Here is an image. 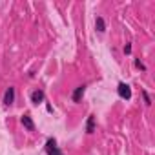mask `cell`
Here are the masks:
<instances>
[{"mask_svg": "<svg viewBox=\"0 0 155 155\" xmlns=\"http://www.w3.org/2000/svg\"><path fill=\"white\" fill-rule=\"evenodd\" d=\"M44 148H46V153H47V155H64L62 150L57 146V139H55V137H49V139L46 140V146H44Z\"/></svg>", "mask_w": 155, "mask_h": 155, "instance_id": "1", "label": "cell"}, {"mask_svg": "<svg viewBox=\"0 0 155 155\" xmlns=\"http://www.w3.org/2000/svg\"><path fill=\"white\" fill-rule=\"evenodd\" d=\"M117 93H119V97L124 98V100H130V98H131V88H130L126 82H119V86H117Z\"/></svg>", "mask_w": 155, "mask_h": 155, "instance_id": "2", "label": "cell"}, {"mask_svg": "<svg viewBox=\"0 0 155 155\" xmlns=\"http://www.w3.org/2000/svg\"><path fill=\"white\" fill-rule=\"evenodd\" d=\"M29 98H31V102H33L35 106H38V104H42V102L46 100V93L42 89H35V91H31Z\"/></svg>", "mask_w": 155, "mask_h": 155, "instance_id": "3", "label": "cell"}, {"mask_svg": "<svg viewBox=\"0 0 155 155\" xmlns=\"http://www.w3.org/2000/svg\"><path fill=\"white\" fill-rule=\"evenodd\" d=\"M84 91H86V84L77 86V88H75V91L71 93V100H73V102H80V100H82V97H84Z\"/></svg>", "mask_w": 155, "mask_h": 155, "instance_id": "4", "label": "cell"}, {"mask_svg": "<svg viewBox=\"0 0 155 155\" xmlns=\"http://www.w3.org/2000/svg\"><path fill=\"white\" fill-rule=\"evenodd\" d=\"M13 102H15V88L9 86V88L6 89V93H4V104H6V106H11Z\"/></svg>", "mask_w": 155, "mask_h": 155, "instance_id": "5", "label": "cell"}, {"mask_svg": "<svg viewBox=\"0 0 155 155\" xmlns=\"http://www.w3.org/2000/svg\"><path fill=\"white\" fill-rule=\"evenodd\" d=\"M20 121H22V126H24L27 131H35V122H33V119H31L27 113H26V115H22V119H20Z\"/></svg>", "mask_w": 155, "mask_h": 155, "instance_id": "6", "label": "cell"}, {"mask_svg": "<svg viewBox=\"0 0 155 155\" xmlns=\"http://www.w3.org/2000/svg\"><path fill=\"white\" fill-rule=\"evenodd\" d=\"M95 27H97L98 33H104L106 31V22H104V18H102V17H97L95 18Z\"/></svg>", "mask_w": 155, "mask_h": 155, "instance_id": "7", "label": "cell"}, {"mask_svg": "<svg viewBox=\"0 0 155 155\" xmlns=\"http://www.w3.org/2000/svg\"><path fill=\"white\" fill-rule=\"evenodd\" d=\"M86 131H88V133H93V131H95V115H89V117H88Z\"/></svg>", "mask_w": 155, "mask_h": 155, "instance_id": "8", "label": "cell"}, {"mask_svg": "<svg viewBox=\"0 0 155 155\" xmlns=\"http://www.w3.org/2000/svg\"><path fill=\"white\" fill-rule=\"evenodd\" d=\"M142 97H144L146 106H150V104H151V98H150V95H148V91H146V89H142Z\"/></svg>", "mask_w": 155, "mask_h": 155, "instance_id": "9", "label": "cell"}, {"mask_svg": "<svg viewBox=\"0 0 155 155\" xmlns=\"http://www.w3.org/2000/svg\"><path fill=\"white\" fill-rule=\"evenodd\" d=\"M135 66H137L139 69H142V71H146V66H144V64H142V62H140L139 59H135Z\"/></svg>", "mask_w": 155, "mask_h": 155, "instance_id": "10", "label": "cell"}, {"mask_svg": "<svg viewBox=\"0 0 155 155\" xmlns=\"http://www.w3.org/2000/svg\"><path fill=\"white\" fill-rule=\"evenodd\" d=\"M124 53H126V55L131 53V44H126V46H124Z\"/></svg>", "mask_w": 155, "mask_h": 155, "instance_id": "11", "label": "cell"}]
</instances>
